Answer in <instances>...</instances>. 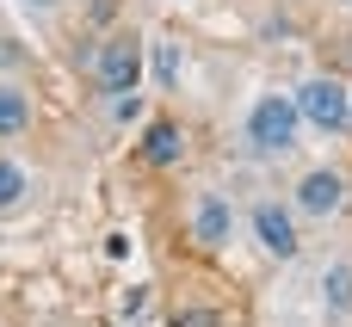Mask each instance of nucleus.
Returning <instances> with one entry per match:
<instances>
[{"mask_svg": "<svg viewBox=\"0 0 352 327\" xmlns=\"http://www.w3.org/2000/svg\"><path fill=\"white\" fill-rule=\"evenodd\" d=\"M155 80L161 87H179V49L173 43H155Z\"/></svg>", "mask_w": 352, "mask_h": 327, "instance_id": "9b49d317", "label": "nucleus"}, {"mask_svg": "<svg viewBox=\"0 0 352 327\" xmlns=\"http://www.w3.org/2000/svg\"><path fill=\"white\" fill-rule=\"evenodd\" d=\"M322 291H328V309H334V315H340V309H352V272H346V266L322 272Z\"/></svg>", "mask_w": 352, "mask_h": 327, "instance_id": "9d476101", "label": "nucleus"}, {"mask_svg": "<svg viewBox=\"0 0 352 327\" xmlns=\"http://www.w3.org/2000/svg\"><path fill=\"white\" fill-rule=\"evenodd\" d=\"M254 235H260V247L272 253V260H297V223H291V210H278V204H254Z\"/></svg>", "mask_w": 352, "mask_h": 327, "instance_id": "20e7f679", "label": "nucleus"}, {"mask_svg": "<svg viewBox=\"0 0 352 327\" xmlns=\"http://www.w3.org/2000/svg\"><path fill=\"white\" fill-rule=\"evenodd\" d=\"M291 99H297V117L316 124V130H346V124H352V93L340 87V80H328V74L303 80Z\"/></svg>", "mask_w": 352, "mask_h": 327, "instance_id": "7ed1b4c3", "label": "nucleus"}, {"mask_svg": "<svg viewBox=\"0 0 352 327\" xmlns=\"http://www.w3.org/2000/svg\"><path fill=\"white\" fill-rule=\"evenodd\" d=\"M229 229H235V210H229V198L204 192V198L192 204V241H198V247H229Z\"/></svg>", "mask_w": 352, "mask_h": 327, "instance_id": "423d86ee", "label": "nucleus"}, {"mask_svg": "<svg viewBox=\"0 0 352 327\" xmlns=\"http://www.w3.org/2000/svg\"><path fill=\"white\" fill-rule=\"evenodd\" d=\"M93 74H99V87L111 93V99H124V93H136L142 87V37H105L99 43V56H93Z\"/></svg>", "mask_w": 352, "mask_h": 327, "instance_id": "f03ea898", "label": "nucleus"}, {"mask_svg": "<svg viewBox=\"0 0 352 327\" xmlns=\"http://www.w3.org/2000/svg\"><path fill=\"white\" fill-rule=\"evenodd\" d=\"M31 6H56V0H31Z\"/></svg>", "mask_w": 352, "mask_h": 327, "instance_id": "2eb2a0df", "label": "nucleus"}, {"mask_svg": "<svg viewBox=\"0 0 352 327\" xmlns=\"http://www.w3.org/2000/svg\"><path fill=\"white\" fill-rule=\"evenodd\" d=\"M346 6H352V0H346Z\"/></svg>", "mask_w": 352, "mask_h": 327, "instance_id": "dca6fc26", "label": "nucleus"}, {"mask_svg": "<svg viewBox=\"0 0 352 327\" xmlns=\"http://www.w3.org/2000/svg\"><path fill=\"white\" fill-rule=\"evenodd\" d=\"M111 111H118L124 124H136V117H142V93H124V99H111Z\"/></svg>", "mask_w": 352, "mask_h": 327, "instance_id": "ddd939ff", "label": "nucleus"}, {"mask_svg": "<svg viewBox=\"0 0 352 327\" xmlns=\"http://www.w3.org/2000/svg\"><path fill=\"white\" fill-rule=\"evenodd\" d=\"M297 130H303V117H297V99H291V93L254 99V111H248V142H254L260 155H291V148H297Z\"/></svg>", "mask_w": 352, "mask_h": 327, "instance_id": "f257e3e1", "label": "nucleus"}, {"mask_svg": "<svg viewBox=\"0 0 352 327\" xmlns=\"http://www.w3.org/2000/svg\"><path fill=\"white\" fill-rule=\"evenodd\" d=\"M25 192H31L25 167H19V161H0V210H12V204H19Z\"/></svg>", "mask_w": 352, "mask_h": 327, "instance_id": "1a4fd4ad", "label": "nucleus"}, {"mask_svg": "<svg viewBox=\"0 0 352 327\" xmlns=\"http://www.w3.org/2000/svg\"><path fill=\"white\" fill-rule=\"evenodd\" d=\"M179 155H186L179 124H173V117H155V124L142 130V161H148V167H173Z\"/></svg>", "mask_w": 352, "mask_h": 327, "instance_id": "0eeeda50", "label": "nucleus"}, {"mask_svg": "<svg viewBox=\"0 0 352 327\" xmlns=\"http://www.w3.org/2000/svg\"><path fill=\"white\" fill-rule=\"evenodd\" d=\"M142 309H148V291H142V284H136V291H124V315H130V322H136V315H142Z\"/></svg>", "mask_w": 352, "mask_h": 327, "instance_id": "4468645a", "label": "nucleus"}, {"mask_svg": "<svg viewBox=\"0 0 352 327\" xmlns=\"http://www.w3.org/2000/svg\"><path fill=\"white\" fill-rule=\"evenodd\" d=\"M340 204H346V179L340 173H328V167L303 173V185H297V210L303 216H334Z\"/></svg>", "mask_w": 352, "mask_h": 327, "instance_id": "39448f33", "label": "nucleus"}, {"mask_svg": "<svg viewBox=\"0 0 352 327\" xmlns=\"http://www.w3.org/2000/svg\"><path fill=\"white\" fill-rule=\"evenodd\" d=\"M31 124V99L19 87H0V136H19Z\"/></svg>", "mask_w": 352, "mask_h": 327, "instance_id": "6e6552de", "label": "nucleus"}, {"mask_svg": "<svg viewBox=\"0 0 352 327\" xmlns=\"http://www.w3.org/2000/svg\"><path fill=\"white\" fill-rule=\"evenodd\" d=\"M173 327H223L217 309H173Z\"/></svg>", "mask_w": 352, "mask_h": 327, "instance_id": "f8f14e48", "label": "nucleus"}]
</instances>
